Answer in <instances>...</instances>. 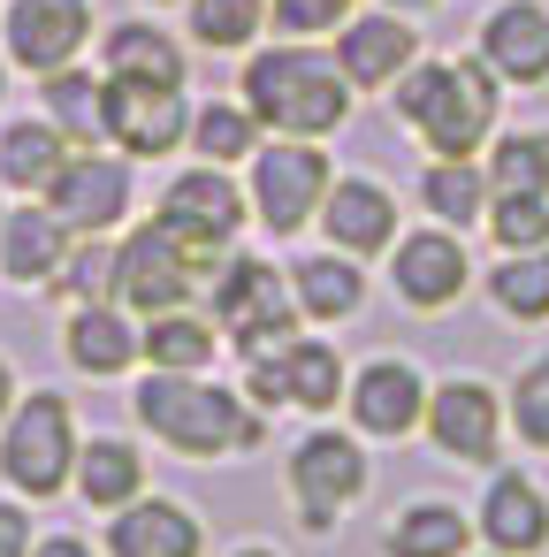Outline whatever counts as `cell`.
<instances>
[{"label": "cell", "instance_id": "cell-44", "mask_svg": "<svg viewBox=\"0 0 549 557\" xmlns=\"http://www.w3.org/2000/svg\"><path fill=\"white\" fill-rule=\"evenodd\" d=\"M237 557H275V549H237Z\"/></svg>", "mask_w": 549, "mask_h": 557}, {"label": "cell", "instance_id": "cell-13", "mask_svg": "<svg viewBox=\"0 0 549 557\" xmlns=\"http://www.w3.org/2000/svg\"><path fill=\"white\" fill-rule=\"evenodd\" d=\"M481 62L511 85H541L549 77V9L541 0H503L481 24Z\"/></svg>", "mask_w": 549, "mask_h": 557}, {"label": "cell", "instance_id": "cell-38", "mask_svg": "<svg viewBox=\"0 0 549 557\" xmlns=\"http://www.w3.org/2000/svg\"><path fill=\"white\" fill-rule=\"evenodd\" d=\"M511 420H519V435H526V443H541V450H549V359H534V367L519 374Z\"/></svg>", "mask_w": 549, "mask_h": 557}, {"label": "cell", "instance_id": "cell-17", "mask_svg": "<svg viewBox=\"0 0 549 557\" xmlns=\"http://www.w3.org/2000/svg\"><path fill=\"white\" fill-rule=\"evenodd\" d=\"M351 412H359L366 435H404V428L427 412V389H420V374H412L404 359H382V367H366V374L351 382Z\"/></svg>", "mask_w": 549, "mask_h": 557}, {"label": "cell", "instance_id": "cell-11", "mask_svg": "<svg viewBox=\"0 0 549 557\" xmlns=\"http://www.w3.org/2000/svg\"><path fill=\"white\" fill-rule=\"evenodd\" d=\"M92 32V0H16L9 9V54L39 77L70 70V54Z\"/></svg>", "mask_w": 549, "mask_h": 557}, {"label": "cell", "instance_id": "cell-25", "mask_svg": "<svg viewBox=\"0 0 549 557\" xmlns=\"http://www.w3.org/2000/svg\"><path fill=\"white\" fill-rule=\"evenodd\" d=\"M47 108L62 138H108V85H92L85 70H54L47 77Z\"/></svg>", "mask_w": 549, "mask_h": 557}, {"label": "cell", "instance_id": "cell-45", "mask_svg": "<svg viewBox=\"0 0 549 557\" xmlns=\"http://www.w3.org/2000/svg\"><path fill=\"white\" fill-rule=\"evenodd\" d=\"M0 92H9V77H0Z\"/></svg>", "mask_w": 549, "mask_h": 557}, {"label": "cell", "instance_id": "cell-34", "mask_svg": "<svg viewBox=\"0 0 549 557\" xmlns=\"http://www.w3.org/2000/svg\"><path fill=\"white\" fill-rule=\"evenodd\" d=\"M267 16V0H191V39L199 47H245Z\"/></svg>", "mask_w": 549, "mask_h": 557}, {"label": "cell", "instance_id": "cell-9", "mask_svg": "<svg viewBox=\"0 0 549 557\" xmlns=\"http://www.w3.org/2000/svg\"><path fill=\"white\" fill-rule=\"evenodd\" d=\"M191 252L153 222V230H138L123 252H115V298H130L138 313H176L184 298H191Z\"/></svg>", "mask_w": 549, "mask_h": 557}, {"label": "cell", "instance_id": "cell-19", "mask_svg": "<svg viewBox=\"0 0 549 557\" xmlns=\"http://www.w3.org/2000/svg\"><path fill=\"white\" fill-rule=\"evenodd\" d=\"M115 557H199V519L176 504H123L108 527Z\"/></svg>", "mask_w": 549, "mask_h": 557}, {"label": "cell", "instance_id": "cell-39", "mask_svg": "<svg viewBox=\"0 0 549 557\" xmlns=\"http://www.w3.org/2000/svg\"><path fill=\"white\" fill-rule=\"evenodd\" d=\"M344 9H351V0H275V24L283 32H298V39H313V32H336L344 24Z\"/></svg>", "mask_w": 549, "mask_h": 557}, {"label": "cell", "instance_id": "cell-8", "mask_svg": "<svg viewBox=\"0 0 549 557\" xmlns=\"http://www.w3.org/2000/svg\"><path fill=\"white\" fill-rule=\"evenodd\" d=\"M184 131H191V115H184V92H176V85H153V77H115V85H108V138H115L123 153L153 161V153H169Z\"/></svg>", "mask_w": 549, "mask_h": 557}, {"label": "cell", "instance_id": "cell-36", "mask_svg": "<svg viewBox=\"0 0 549 557\" xmlns=\"http://www.w3.org/2000/svg\"><path fill=\"white\" fill-rule=\"evenodd\" d=\"M191 138H199L207 161H237V153H252V115H237V108H199Z\"/></svg>", "mask_w": 549, "mask_h": 557}, {"label": "cell", "instance_id": "cell-33", "mask_svg": "<svg viewBox=\"0 0 549 557\" xmlns=\"http://www.w3.org/2000/svg\"><path fill=\"white\" fill-rule=\"evenodd\" d=\"M481 191H488V176H473V161H435V169L420 176V199H427V214H442V222H473V214H481Z\"/></svg>", "mask_w": 549, "mask_h": 557}, {"label": "cell", "instance_id": "cell-24", "mask_svg": "<svg viewBox=\"0 0 549 557\" xmlns=\"http://www.w3.org/2000/svg\"><path fill=\"white\" fill-rule=\"evenodd\" d=\"M108 70H115V77H153V85H184V54H176V39L153 32V24H123V32H108Z\"/></svg>", "mask_w": 549, "mask_h": 557}, {"label": "cell", "instance_id": "cell-42", "mask_svg": "<svg viewBox=\"0 0 549 557\" xmlns=\"http://www.w3.org/2000/svg\"><path fill=\"white\" fill-rule=\"evenodd\" d=\"M9 389H16V382H9V359H0V412H9Z\"/></svg>", "mask_w": 549, "mask_h": 557}, {"label": "cell", "instance_id": "cell-30", "mask_svg": "<svg viewBox=\"0 0 549 557\" xmlns=\"http://www.w3.org/2000/svg\"><path fill=\"white\" fill-rule=\"evenodd\" d=\"M488 191L496 199H541L549 191V138H503L488 161Z\"/></svg>", "mask_w": 549, "mask_h": 557}, {"label": "cell", "instance_id": "cell-2", "mask_svg": "<svg viewBox=\"0 0 549 557\" xmlns=\"http://www.w3.org/2000/svg\"><path fill=\"white\" fill-rule=\"evenodd\" d=\"M344 100H351L344 70L321 62V54H298V47L260 54V62L245 70V108H252L267 131H290V138L336 131V123H344Z\"/></svg>", "mask_w": 549, "mask_h": 557}, {"label": "cell", "instance_id": "cell-26", "mask_svg": "<svg viewBox=\"0 0 549 557\" xmlns=\"http://www.w3.org/2000/svg\"><path fill=\"white\" fill-rule=\"evenodd\" d=\"M62 161H70L62 153V131H47V123H16L9 138H0V176H9L16 191H47V176Z\"/></svg>", "mask_w": 549, "mask_h": 557}, {"label": "cell", "instance_id": "cell-22", "mask_svg": "<svg viewBox=\"0 0 549 557\" xmlns=\"http://www.w3.org/2000/svg\"><path fill=\"white\" fill-rule=\"evenodd\" d=\"M0 268H9L16 283H47V275L62 268V222H54L47 207L0 222Z\"/></svg>", "mask_w": 549, "mask_h": 557}, {"label": "cell", "instance_id": "cell-21", "mask_svg": "<svg viewBox=\"0 0 549 557\" xmlns=\"http://www.w3.org/2000/svg\"><path fill=\"white\" fill-rule=\"evenodd\" d=\"M138 481H146V466H138V450H130V443L100 435V443H85V450H77V488H85V504L123 511V504L138 496Z\"/></svg>", "mask_w": 549, "mask_h": 557}, {"label": "cell", "instance_id": "cell-40", "mask_svg": "<svg viewBox=\"0 0 549 557\" xmlns=\"http://www.w3.org/2000/svg\"><path fill=\"white\" fill-rule=\"evenodd\" d=\"M0 557H32V519L16 504H0Z\"/></svg>", "mask_w": 549, "mask_h": 557}, {"label": "cell", "instance_id": "cell-32", "mask_svg": "<svg viewBox=\"0 0 549 557\" xmlns=\"http://www.w3.org/2000/svg\"><path fill=\"white\" fill-rule=\"evenodd\" d=\"M283 382H290L298 405L328 412V405L344 397V359H336L328 344H290V351H283Z\"/></svg>", "mask_w": 549, "mask_h": 557}, {"label": "cell", "instance_id": "cell-16", "mask_svg": "<svg viewBox=\"0 0 549 557\" xmlns=\"http://www.w3.org/2000/svg\"><path fill=\"white\" fill-rule=\"evenodd\" d=\"M336 70H344V85H389L412 70V32L397 16H359L336 39Z\"/></svg>", "mask_w": 549, "mask_h": 557}, {"label": "cell", "instance_id": "cell-10", "mask_svg": "<svg viewBox=\"0 0 549 557\" xmlns=\"http://www.w3.org/2000/svg\"><path fill=\"white\" fill-rule=\"evenodd\" d=\"M123 207H130V169H123V161L85 153V161H62V169L47 176V214H54L62 230H77V237L123 222Z\"/></svg>", "mask_w": 549, "mask_h": 557}, {"label": "cell", "instance_id": "cell-3", "mask_svg": "<svg viewBox=\"0 0 549 557\" xmlns=\"http://www.w3.org/2000/svg\"><path fill=\"white\" fill-rule=\"evenodd\" d=\"M138 420H146L161 443H176L184 458L252 450V443H260V420H252V412H245L229 389L191 382V374H153V382L138 389Z\"/></svg>", "mask_w": 549, "mask_h": 557}, {"label": "cell", "instance_id": "cell-43", "mask_svg": "<svg viewBox=\"0 0 549 557\" xmlns=\"http://www.w3.org/2000/svg\"><path fill=\"white\" fill-rule=\"evenodd\" d=\"M389 9H435V0H389Z\"/></svg>", "mask_w": 549, "mask_h": 557}, {"label": "cell", "instance_id": "cell-15", "mask_svg": "<svg viewBox=\"0 0 549 557\" xmlns=\"http://www.w3.org/2000/svg\"><path fill=\"white\" fill-rule=\"evenodd\" d=\"M427 428H435V443L450 458H473V466L496 458V397L481 382H442L427 397Z\"/></svg>", "mask_w": 549, "mask_h": 557}, {"label": "cell", "instance_id": "cell-28", "mask_svg": "<svg viewBox=\"0 0 549 557\" xmlns=\"http://www.w3.org/2000/svg\"><path fill=\"white\" fill-rule=\"evenodd\" d=\"M359 268L351 260H298V306L305 313H321V321H344V313H359Z\"/></svg>", "mask_w": 549, "mask_h": 557}, {"label": "cell", "instance_id": "cell-7", "mask_svg": "<svg viewBox=\"0 0 549 557\" xmlns=\"http://www.w3.org/2000/svg\"><path fill=\"white\" fill-rule=\"evenodd\" d=\"M237 222H245V199H237V184L214 176V169H191V176H176V184L161 191V230H169L191 260H214V245H229Z\"/></svg>", "mask_w": 549, "mask_h": 557}, {"label": "cell", "instance_id": "cell-27", "mask_svg": "<svg viewBox=\"0 0 549 557\" xmlns=\"http://www.w3.org/2000/svg\"><path fill=\"white\" fill-rule=\"evenodd\" d=\"M465 549V519L450 504H412L389 527V557H458Z\"/></svg>", "mask_w": 549, "mask_h": 557}, {"label": "cell", "instance_id": "cell-1", "mask_svg": "<svg viewBox=\"0 0 549 557\" xmlns=\"http://www.w3.org/2000/svg\"><path fill=\"white\" fill-rule=\"evenodd\" d=\"M397 115L427 138L435 161H473L496 131V77L481 62H427L397 77Z\"/></svg>", "mask_w": 549, "mask_h": 557}, {"label": "cell", "instance_id": "cell-31", "mask_svg": "<svg viewBox=\"0 0 549 557\" xmlns=\"http://www.w3.org/2000/svg\"><path fill=\"white\" fill-rule=\"evenodd\" d=\"M488 298L511 313V321H541L549 313V252H519L488 275Z\"/></svg>", "mask_w": 549, "mask_h": 557}, {"label": "cell", "instance_id": "cell-23", "mask_svg": "<svg viewBox=\"0 0 549 557\" xmlns=\"http://www.w3.org/2000/svg\"><path fill=\"white\" fill-rule=\"evenodd\" d=\"M70 359H77L85 374H123V367L138 359V336H130V321H123V313L85 306V313L70 321Z\"/></svg>", "mask_w": 549, "mask_h": 557}, {"label": "cell", "instance_id": "cell-35", "mask_svg": "<svg viewBox=\"0 0 549 557\" xmlns=\"http://www.w3.org/2000/svg\"><path fill=\"white\" fill-rule=\"evenodd\" d=\"M47 283H54V290H70V298H85V306H108V298H115V252L85 245V252H70Z\"/></svg>", "mask_w": 549, "mask_h": 557}, {"label": "cell", "instance_id": "cell-37", "mask_svg": "<svg viewBox=\"0 0 549 557\" xmlns=\"http://www.w3.org/2000/svg\"><path fill=\"white\" fill-rule=\"evenodd\" d=\"M496 237L511 252H541L549 245V199H496Z\"/></svg>", "mask_w": 549, "mask_h": 557}, {"label": "cell", "instance_id": "cell-12", "mask_svg": "<svg viewBox=\"0 0 549 557\" xmlns=\"http://www.w3.org/2000/svg\"><path fill=\"white\" fill-rule=\"evenodd\" d=\"M290 481H298V496H305V527L321 534V527L336 519V504H351V496L366 488V450H359L351 435H305L298 458H290Z\"/></svg>", "mask_w": 549, "mask_h": 557}, {"label": "cell", "instance_id": "cell-29", "mask_svg": "<svg viewBox=\"0 0 549 557\" xmlns=\"http://www.w3.org/2000/svg\"><path fill=\"white\" fill-rule=\"evenodd\" d=\"M138 351H146L161 374H199V367L214 359V336H207L191 313H161V321L138 336Z\"/></svg>", "mask_w": 549, "mask_h": 557}, {"label": "cell", "instance_id": "cell-20", "mask_svg": "<svg viewBox=\"0 0 549 557\" xmlns=\"http://www.w3.org/2000/svg\"><path fill=\"white\" fill-rule=\"evenodd\" d=\"M397 290L412 298V306H450L458 290H465V252L450 245V237H435V230H420V237H404L397 245Z\"/></svg>", "mask_w": 549, "mask_h": 557}, {"label": "cell", "instance_id": "cell-14", "mask_svg": "<svg viewBox=\"0 0 549 557\" xmlns=\"http://www.w3.org/2000/svg\"><path fill=\"white\" fill-rule=\"evenodd\" d=\"M481 534L503 549V557H526L549 542V496L526 481V473H496L488 496H481Z\"/></svg>", "mask_w": 549, "mask_h": 557}, {"label": "cell", "instance_id": "cell-5", "mask_svg": "<svg viewBox=\"0 0 549 557\" xmlns=\"http://www.w3.org/2000/svg\"><path fill=\"white\" fill-rule=\"evenodd\" d=\"M214 313L229 321V336H237V351L245 359H275V351H290V290H283V275L267 268V260H229V275H222V290H214Z\"/></svg>", "mask_w": 549, "mask_h": 557}, {"label": "cell", "instance_id": "cell-4", "mask_svg": "<svg viewBox=\"0 0 549 557\" xmlns=\"http://www.w3.org/2000/svg\"><path fill=\"white\" fill-rule=\"evenodd\" d=\"M0 466L24 496H54L77 473V420L62 397H24L9 420V443H0Z\"/></svg>", "mask_w": 549, "mask_h": 557}, {"label": "cell", "instance_id": "cell-18", "mask_svg": "<svg viewBox=\"0 0 549 557\" xmlns=\"http://www.w3.org/2000/svg\"><path fill=\"white\" fill-rule=\"evenodd\" d=\"M321 214H328V237H336L344 252H382V245L397 237V207H389V191H382V184H366V176L328 184Z\"/></svg>", "mask_w": 549, "mask_h": 557}, {"label": "cell", "instance_id": "cell-41", "mask_svg": "<svg viewBox=\"0 0 549 557\" xmlns=\"http://www.w3.org/2000/svg\"><path fill=\"white\" fill-rule=\"evenodd\" d=\"M32 557H92L77 534H47V549H32Z\"/></svg>", "mask_w": 549, "mask_h": 557}, {"label": "cell", "instance_id": "cell-6", "mask_svg": "<svg viewBox=\"0 0 549 557\" xmlns=\"http://www.w3.org/2000/svg\"><path fill=\"white\" fill-rule=\"evenodd\" d=\"M252 199H260V222L267 230H298L321 199H328V153L313 138H290V146H267L252 161Z\"/></svg>", "mask_w": 549, "mask_h": 557}]
</instances>
